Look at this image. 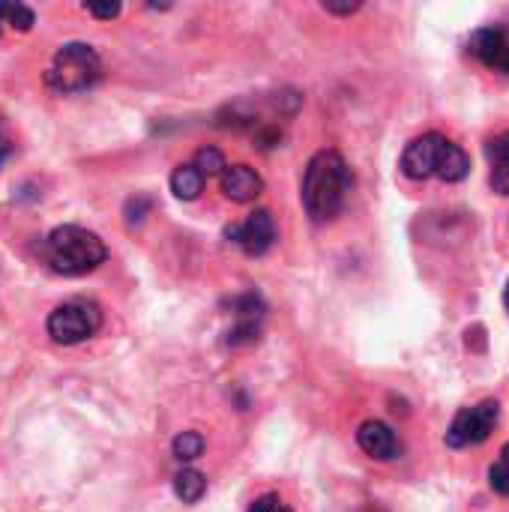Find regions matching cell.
<instances>
[{"instance_id":"cell-3","label":"cell","mask_w":509,"mask_h":512,"mask_svg":"<svg viewBox=\"0 0 509 512\" xmlns=\"http://www.w3.org/2000/svg\"><path fill=\"white\" fill-rule=\"evenodd\" d=\"M45 261L60 276H87L108 258V246L99 240V234L81 228V225H60L54 228L42 243Z\"/></svg>"},{"instance_id":"cell-22","label":"cell","mask_w":509,"mask_h":512,"mask_svg":"<svg viewBox=\"0 0 509 512\" xmlns=\"http://www.w3.org/2000/svg\"><path fill=\"white\" fill-rule=\"evenodd\" d=\"M9 9H12V3H0V18H6V15H9Z\"/></svg>"},{"instance_id":"cell-8","label":"cell","mask_w":509,"mask_h":512,"mask_svg":"<svg viewBox=\"0 0 509 512\" xmlns=\"http://www.w3.org/2000/svg\"><path fill=\"white\" fill-rule=\"evenodd\" d=\"M468 48H471V54H474L483 66H489V69H495V72H504V75H509L507 30H501V27H483V30H477V33L471 36Z\"/></svg>"},{"instance_id":"cell-12","label":"cell","mask_w":509,"mask_h":512,"mask_svg":"<svg viewBox=\"0 0 509 512\" xmlns=\"http://www.w3.org/2000/svg\"><path fill=\"white\" fill-rule=\"evenodd\" d=\"M204 189V174L195 168V165H180L174 174H171V192L180 198V201H195Z\"/></svg>"},{"instance_id":"cell-4","label":"cell","mask_w":509,"mask_h":512,"mask_svg":"<svg viewBox=\"0 0 509 512\" xmlns=\"http://www.w3.org/2000/svg\"><path fill=\"white\" fill-rule=\"evenodd\" d=\"M99 72H102V60L90 45L66 42L48 66L45 84H48V90H54L60 96L84 93L87 87H93L99 81Z\"/></svg>"},{"instance_id":"cell-20","label":"cell","mask_w":509,"mask_h":512,"mask_svg":"<svg viewBox=\"0 0 509 512\" xmlns=\"http://www.w3.org/2000/svg\"><path fill=\"white\" fill-rule=\"evenodd\" d=\"M84 9L93 18H114V15H120V3H87Z\"/></svg>"},{"instance_id":"cell-16","label":"cell","mask_w":509,"mask_h":512,"mask_svg":"<svg viewBox=\"0 0 509 512\" xmlns=\"http://www.w3.org/2000/svg\"><path fill=\"white\" fill-rule=\"evenodd\" d=\"M489 486H492L498 495L509 498V444H504L501 459L489 468Z\"/></svg>"},{"instance_id":"cell-15","label":"cell","mask_w":509,"mask_h":512,"mask_svg":"<svg viewBox=\"0 0 509 512\" xmlns=\"http://www.w3.org/2000/svg\"><path fill=\"white\" fill-rule=\"evenodd\" d=\"M204 177L207 174H222L228 165H225V156H222V150H216V147H201L198 153H195V162H192Z\"/></svg>"},{"instance_id":"cell-5","label":"cell","mask_w":509,"mask_h":512,"mask_svg":"<svg viewBox=\"0 0 509 512\" xmlns=\"http://www.w3.org/2000/svg\"><path fill=\"white\" fill-rule=\"evenodd\" d=\"M48 336L57 345H78L90 336H96V330L102 327V312L96 303L87 300H69L63 306H57L48 315Z\"/></svg>"},{"instance_id":"cell-19","label":"cell","mask_w":509,"mask_h":512,"mask_svg":"<svg viewBox=\"0 0 509 512\" xmlns=\"http://www.w3.org/2000/svg\"><path fill=\"white\" fill-rule=\"evenodd\" d=\"M249 512H294L291 507H285L276 495H264V498H258L252 507H249Z\"/></svg>"},{"instance_id":"cell-13","label":"cell","mask_w":509,"mask_h":512,"mask_svg":"<svg viewBox=\"0 0 509 512\" xmlns=\"http://www.w3.org/2000/svg\"><path fill=\"white\" fill-rule=\"evenodd\" d=\"M207 492V477L201 471H192V468H183L177 477H174V495L183 501V504H198Z\"/></svg>"},{"instance_id":"cell-21","label":"cell","mask_w":509,"mask_h":512,"mask_svg":"<svg viewBox=\"0 0 509 512\" xmlns=\"http://www.w3.org/2000/svg\"><path fill=\"white\" fill-rule=\"evenodd\" d=\"M321 6H324L327 12H333V15H351V12H357L363 3H336V0H324Z\"/></svg>"},{"instance_id":"cell-24","label":"cell","mask_w":509,"mask_h":512,"mask_svg":"<svg viewBox=\"0 0 509 512\" xmlns=\"http://www.w3.org/2000/svg\"><path fill=\"white\" fill-rule=\"evenodd\" d=\"M504 303H507V312H509V282H507V291H504Z\"/></svg>"},{"instance_id":"cell-9","label":"cell","mask_w":509,"mask_h":512,"mask_svg":"<svg viewBox=\"0 0 509 512\" xmlns=\"http://www.w3.org/2000/svg\"><path fill=\"white\" fill-rule=\"evenodd\" d=\"M357 444H360V450L366 456H372L378 462H390V459H396L402 453V444H399L396 432L387 423H381V420L363 423L360 432H357Z\"/></svg>"},{"instance_id":"cell-17","label":"cell","mask_w":509,"mask_h":512,"mask_svg":"<svg viewBox=\"0 0 509 512\" xmlns=\"http://www.w3.org/2000/svg\"><path fill=\"white\" fill-rule=\"evenodd\" d=\"M258 324L255 321H240L231 333H228V345H249V342H255L258 339Z\"/></svg>"},{"instance_id":"cell-2","label":"cell","mask_w":509,"mask_h":512,"mask_svg":"<svg viewBox=\"0 0 509 512\" xmlns=\"http://www.w3.org/2000/svg\"><path fill=\"white\" fill-rule=\"evenodd\" d=\"M402 174L411 180H429L438 177L444 183H462L471 174L468 153L453 144L450 138L429 132L414 138L402 153Z\"/></svg>"},{"instance_id":"cell-1","label":"cell","mask_w":509,"mask_h":512,"mask_svg":"<svg viewBox=\"0 0 509 512\" xmlns=\"http://www.w3.org/2000/svg\"><path fill=\"white\" fill-rule=\"evenodd\" d=\"M351 168L336 150H321L309 159L303 174V207L312 216V222H330L342 213L348 195H351Z\"/></svg>"},{"instance_id":"cell-18","label":"cell","mask_w":509,"mask_h":512,"mask_svg":"<svg viewBox=\"0 0 509 512\" xmlns=\"http://www.w3.org/2000/svg\"><path fill=\"white\" fill-rule=\"evenodd\" d=\"M6 21H9L15 30H30V27L36 24V15H33V9H27V6H21V3H15V6L9 9Z\"/></svg>"},{"instance_id":"cell-6","label":"cell","mask_w":509,"mask_h":512,"mask_svg":"<svg viewBox=\"0 0 509 512\" xmlns=\"http://www.w3.org/2000/svg\"><path fill=\"white\" fill-rule=\"evenodd\" d=\"M498 420H501V405H498L495 399H486V402H480V405H474V408H462V411L453 417V423H450L444 441H447V447H453V450L477 447V444L489 441V435L495 432Z\"/></svg>"},{"instance_id":"cell-7","label":"cell","mask_w":509,"mask_h":512,"mask_svg":"<svg viewBox=\"0 0 509 512\" xmlns=\"http://www.w3.org/2000/svg\"><path fill=\"white\" fill-rule=\"evenodd\" d=\"M225 237L234 240L237 246H243L246 255H264L276 240V225H273V216L267 210H255L246 222L228 225Z\"/></svg>"},{"instance_id":"cell-23","label":"cell","mask_w":509,"mask_h":512,"mask_svg":"<svg viewBox=\"0 0 509 512\" xmlns=\"http://www.w3.org/2000/svg\"><path fill=\"white\" fill-rule=\"evenodd\" d=\"M6 153H9V147H6V141H3V135H0V159H3Z\"/></svg>"},{"instance_id":"cell-10","label":"cell","mask_w":509,"mask_h":512,"mask_svg":"<svg viewBox=\"0 0 509 512\" xmlns=\"http://www.w3.org/2000/svg\"><path fill=\"white\" fill-rule=\"evenodd\" d=\"M222 192H225V198H231L237 204H249L264 192V180L249 165H231L222 171Z\"/></svg>"},{"instance_id":"cell-11","label":"cell","mask_w":509,"mask_h":512,"mask_svg":"<svg viewBox=\"0 0 509 512\" xmlns=\"http://www.w3.org/2000/svg\"><path fill=\"white\" fill-rule=\"evenodd\" d=\"M489 165H492V189L498 195H509V132H501L486 144Z\"/></svg>"},{"instance_id":"cell-14","label":"cell","mask_w":509,"mask_h":512,"mask_svg":"<svg viewBox=\"0 0 509 512\" xmlns=\"http://www.w3.org/2000/svg\"><path fill=\"white\" fill-rule=\"evenodd\" d=\"M171 450H174V456H177L180 462H195V459L204 453V438H201L198 432H180V435L174 438Z\"/></svg>"}]
</instances>
